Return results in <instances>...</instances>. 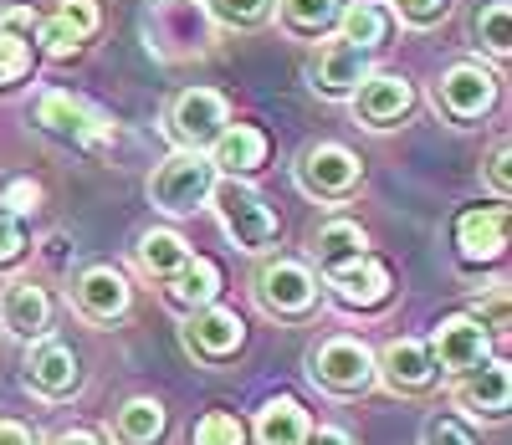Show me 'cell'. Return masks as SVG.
Listing matches in <instances>:
<instances>
[{
  "label": "cell",
  "instance_id": "obj_1",
  "mask_svg": "<svg viewBox=\"0 0 512 445\" xmlns=\"http://www.w3.org/2000/svg\"><path fill=\"white\" fill-rule=\"evenodd\" d=\"M210 205H216L226 236H231L241 251H267V246L277 241V215H272V205L256 195L251 185L221 180L216 190H210Z\"/></svg>",
  "mask_w": 512,
  "mask_h": 445
},
{
  "label": "cell",
  "instance_id": "obj_13",
  "mask_svg": "<svg viewBox=\"0 0 512 445\" xmlns=\"http://www.w3.org/2000/svg\"><path fill=\"white\" fill-rule=\"evenodd\" d=\"M333 297L344 302V307H379L384 297H390V272L364 251L359 261H344V266H333V272H323Z\"/></svg>",
  "mask_w": 512,
  "mask_h": 445
},
{
  "label": "cell",
  "instance_id": "obj_25",
  "mask_svg": "<svg viewBox=\"0 0 512 445\" xmlns=\"http://www.w3.org/2000/svg\"><path fill=\"white\" fill-rule=\"evenodd\" d=\"M338 31H344V41L349 47H359V52H374L384 36H390V16H384L374 0H354L349 11H338Z\"/></svg>",
  "mask_w": 512,
  "mask_h": 445
},
{
  "label": "cell",
  "instance_id": "obj_10",
  "mask_svg": "<svg viewBox=\"0 0 512 445\" xmlns=\"http://www.w3.org/2000/svg\"><path fill=\"white\" fill-rule=\"evenodd\" d=\"M185 343H190V353H200V359H231V353L246 343V323L231 313V307H195L190 313V323H185Z\"/></svg>",
  "mask_w": 512,
  "mask_h": 445
},
{
  "label": "cell",
  "instance_id": "obj_15",
  "mask_svg": "<svg viewBox=\"0 0 512 445\" xmlns=\"http://www.w3.org/2000/svg\"><path fill=\"white\" fill-rule=\"evenodd\" d=\"M0 328L16 333V338H47L52 328V302L47 292H41L36 282H11L6 292H0Z\"/></svg>",
  "mask_w": 512,
  "mask_h": 445
},
{
  "label": "cell",
  "instance_id": "obj_20",
  "mask_svg": "<svg viewBox=\"0 0 512 445\" xmlns=\"http://www.w3.org/2000/svg\"><path fill=\"white\" fill-rule=\"evenodd\" d=\"M210 164L226 169L231 180H236V174H256V169L267 164V133H262V128H251V123L226 128L221 139L210 144Z\"/></svg>",
  "mask_w": 512,
  "mask_h": 445
},
{
  "label": "cell",
  "instance_id": "obj_32",
  "mask_svg": "<svg viewBox=\"0 0 512 445\" xmlns=\"http://www.w3.org/2000/svg\"><path fill=\"white\" fill-rule=\"evenodd\" d=\"M210 11H216L226 26H262L272 0H210Z\"/></svg>",
  "mask_w": 512,
  "mask_h": 445
},
{
  "label": "cell",
  "instance_id": "obj_2",
  "mask_svg": "<svg viewBox=\"0 0 512 445\" xmlns=\"http://www.w3.org/2000/svg\"><path fill=\"white\" fill-rule=\"evenodd\" d=\"M210 190H216V164H210L205 154H169L154 180H149V200L169 215H190L210 200Z\"/></svg>",
  "mask_w": 512,
  "mask_h": 445
},
{
  "label": "cell",
  "instance_id": "obj_18",
  "mask_svg": "<svg viewBox=\"0 0 512 445\" xmlns=\"http://www.w3.org/2000/svg\"><path fill=\"white\" fill-rule=\"evenodd\" d=\"M456 246L466 261H497L507 246V210L502 205H482V210H466L456 220Z\"/></svg>",
  "mask_w": 512,
  "mask_h": 445
},
{
  "label": "cell",
  "instance_id": "obj_22",
  "mask_svg": "<svg viewBox=\"0 0 512 445\" xmlns=\"http://www.w3.org/2000/svg\"><path fill=\"white\" fill-rule=\"evenodd\" d=\"M221 292V272H216V261H205V256H190L175 277L164 282V297L185 307V313H195V307H210Z\"/></svg>",
  "mask_w": 512,
  "mask_h": 445
},
{
  "label": "cell",
  "instance_id": "obj_5",
  "mask_svg": "<svg viewBox=\"0 0 512 445\" xmlns=\"http://www.w3.org/2000/svg\"><path fill=\"white\" fill-rule=\"evenodd\" d=\"M297 185L313 200H344L359 185V159L344 144H308L297 154Z\"/></svg>",
  "mask_w": 512,
  "mask_h": 445
},
{
  "label": "cell",
  "instance_id": "obj_19",
  "mask_svg": "<svg viewBox=\"0 0 512 445\" xmlns=\"http://www.w3.org/2000/svg\"><path fill=\"white\" fill-rule=\"evenodd\" d=\"M36 118H41V128L62 133V139H72V144H93V139H103V133H108L103 113H93L88 103H77L67 93H47V98H41V108H36Z\"/></svg>",
  "mask_w": 512,
  "mask_h": 445
},
{
  "label": "cell",
  "instance_id": "obj_4",
  "mask_svg": "<svg viewBox=\"0 0 512 445\" xmlns=\"http://www.w3.org/2000/svg\"><path fill=\"white\" fill-rule=\"evenodd\" d=\"M308 369L328 394H364L374 384V353L359 338H328L308 353Z\"/></svg>",
  "mask_w": 512,
  "mask_h": 445
},
{
  "label": "cell",
  "instance_id": "obj_27",
  "mask_svg": "<svg viewBox=\"0 0 512 445\" xmlns=\"http://www.w3.org/2000/svg\"><path fill=\"white\" fill-rule=\"evenodd\" d=\"M185 261H190V246H185L175 231H149V236L139 241V266H144L149 277H159V282H169Z\"/></svg>",
  "mask_w": 512,
  "mask_h": 445
},
{
  "label": "cell",
  "instance_id": "obj_39",
  "mask_svg": "<svg viewBox=\"0 0 512 445\" xmlns=\"http://www.w3.org/2000/svg\"><path fill=\"white\" fill-rule=\"evenodd\" d=\"M36 21H41V16H31L26 6H11V11H0V31H11V36H26V41L36 36Z\"/></svg>",
  "mask_w": 512,
  "mask_h": 445
},
{
  "label": "cell",
  "instance_id": "obj_42",
  "mask_svg": "<svg viewBox=\"0 0 512 445\" xmlns=\"http://www.w3.org/2000/svg\"><path fill=\"white\" fill-rule=\"evenodd\" d=\"M303 445H354V440H349V430H333V425H328V430H318V435H308Z\"/></svg>",
  "mask_w": 512,
  "mask_h": 445
},
{
  "label": "cell",
  "instance_id": "obj_12",
  "mask_svg": "<svg viewBox=\"0 0 512 445\" xmlns=\"http://www.w3.org/2000/svg\"><path fill=\"white\" fill-rule=\"evenodd\" d=\"M364 77H369V52L349 47L344 36L328 41V47L318 52V62H313V87H318L323 98H349V93H359Z\"/></svg>",
  "mask_w": 512,
  "mask_h": 445
},
{
  "label": "cell",
  "instance_id": "obj_41",
  "mask_svg": "<svg viewBox=\"0 0 512 445\" xmlns=\"http://www.w3.org/2000/svg\"><path fill=\"white\" fill-rule=\"evenodd\" d=\"M0 445H31V430L16 420H0Z\"/></svg>",
  "mask_w": 512,
  "mask_h": 445
},
{
  "label": "cell",
  "instance_id": "obj_35",
  "mask_svg": "<svg viewBox=\"0 0 512 445\" xmlns=\"http://www.w3.org/2000/svg\"><path fill=\"white\" fill-rule=\"evenodd\" d=\"M446 6L451 0H395V16L410 21V26H431V21L446 16Z\"/></svg>",
  "mask_w": 512,
  "mask_h": 445
},
{
  "label": "cell",
  "instance_id": "obj_26",
  "mask_svg": "<svg viewBox=\"0 0 512 445\" xmlns=\"http://www.w3.org/2000/svg\"><path fill=\"white\" fill-rule=\"evenodd\" d=\"M313 246H318L323 272H333V266H344V261H359V256L369 251V236L354 226V220H328Z\"/></svg>",
  "mask_w": 512,
  "mask_h": 445
},
{
  "label": "cell",
  "instance_id": "obj_21",
  "mask_svg": "<svg viewBox=\"0 0 512 445\" xmlns=\"http://www.w3.org/2000/svg\"><path fill=\"white\" fill-rule=\"evenodd\" d=\"M313 435L303 405H297L292 394H277L262 405V415H256V445H303Z\"/></svg>",
  "mask_w": 512,
  "mask_h": 445
},
{
  "label": "cell",
  "instance_id": "obj_9",
  "mask_svg": "<svg viewBox=\"0 0 512 445\" xmlns=\"http://www.w3.org/2000/svg\"><path fill=\"white\" fill-rule=\"evenodd\" d=\"M26 384L41 394V399H67L77 384H82V369H77V353L57 338H36L31 353H26Z\"/></svg>",
  "mask_w": 512,
  "mask_h": 445
},
{
  "label": "cell",
  "instance_id": "obj_14",
  "mask_svg": "<svg viewBox=\"0 0 512 445\" xmlns=\"http://www.w3.org/2000/svg\"><path fill=\"white\" fill-rule=\"evenodd\" d=\"M456 399H461L472 415L502 420L507 405H512V374H507V364H502V359H487V364H477L472 374H461Z\"/></svg>",
  "mask_w": 512,
  "mask_h": 445
},
{
  "label": "cell",
  "instance_id": "obj_24",
  "mask_svg": "<svg viewBox=\"0 0 512 445\" xmlns=\"http://www.w3.org/2000/svg\"><path fill=\"white\" fill-rule=\"evenodd\" d=\"M113 435L118 445H154L164 435V405L159 399H128L113 420Z\"/></svg>",
  "mask_w": 512,
  "mask_h": 445
},
{
  "label": "cell",
  "instance_id": "obj_28",
  "mask_svg": "<svg viewBox=\"0 0 512 445\" xmlns=\"http://www.w3.org/2000/svg\"><path fill=\"white\" fill-rule=\"evenodd\" d=\"M282 21L292 31L318 36V31H328L338 21V0H282Z\"/></svg>",
  "mask_w": 512,
  "mask_h": 445
},
{
  "label": "cell",
  "instance_id": "obj_29",
  "mask_svg": "<svg viewBox=\"0 0 512 445\" xmlns=\"http://www.w3.org/2000/svg\"><path fill=\"white\" fill-rule=\"evenodd\" d=\"M477 41L492 57L512 52V11H507V0H492L487 11H477Z\"/></svg>",
  "mask_w": 512,
  "mask_h": 445
},
{
  "label": "cell",
  "instance_id": "obj_31",
  "mask_svg": "<svg viewBox=\"0 0 512 445\" xmlns=\"http://www.w3.org/2000/svg\"><path fill=\"white\" fill-rule=\"evenodd\" d=\"M31 72V41L0 31V82H21Z\"/></svg>",
  "mask_w": 512,
  "mask_h": 445
},
{
  "label": "cell",
  "instance_id": "obj_8",
  "mask_svg": "<svg viewBox=\"0 0 512 445\" xmlns=\"http://www.w3.org/2000/svg\"><path fill=\"white\" fill-rule=\"evenodd\" d=\"M436 103H441L456 123H472V118H482V113L497 103V82H492V72L477 67V62H456V67L436 82Z\"/></svg>",
  "mask_w": 512,
  "mask_h": 445
},
{
  "label": "cell",
  "instance_id": "obj_36",
  "mask_svg": "<svg viewBox=\"0 0 512 445\" xmlns=\"http://www.w3.org/2000/svg\"><path fill=\"white\" fill-rule=\"evenodd\" d=\"M0 205H6V215H31V210L41 205V185H31V180H11L6 195H0Z\"/></svg>",
  "mask_w": 512,
  "mask_h": 445
},
{
  "label": "cell",
  "instance_id": "obj_30",
  "mask_svg": "<svg viewBox=\"0 0 512 445\" xmlns=\"http://www.w3.org/2000/svg\"><path fill=\"white\" fill-rule=\"evenodd\" d=\"M190 445H246V425H241L231 410H210V415L195 425Z\"/></svg>",
  "mask_w": 512,
  "mask_h": 445
},
{
  "label": "cell",
  "instance_id": "obj_23",
  "mask_svg": "<svg viewBox=\"0 0 512 445\" xmlns=\"http://www.w3.org/2000/svg\"><path fill=\"white\" fill-rule=\"evenodd\" d=\"M149 47H159L164 52V41L175 36V41H190V47H200L205 41V16H200V6L195 0H164V6L149 16Z\"/></svg>",
  "mask_w": 512,
  "mask_h": 445
},
{
  "label": "cell",
  "instance_id": "obj_37",
  "mask_svg": "<svg viewBox=\"0 0 512 445\" xmlns=\"http://www.w3.org/2000/svg\"><path fill=\"white\" fill-rule=\"evenodd\" d=\"M77 36H93L98 31V6H93V0H62V11H57Z\"/></svg>",
  "mask_w": 512,
  "mask_h": 445
},
{
  "label": "cell",
  "instance_id": "obj_38",
  "mask_svg": "<svg viewBox=\"0 0 512 445\" xmlns=\"http://www.w3.org/2000/svg\"><path fill=\"white\" fill-rule=\"evenodd\" d=\"M26 251V231H21V220L16 215H0V266L16 261Z\"/></svg>",
  "mask_w": 512,
  "mask_h": 445
},
{
  "label": "cell",
  "instance_id": "obj_16",
  "mask_svg": "<svg viewBox=\"0 0 512 445\" xmlns=\"http://www.w3.org/2000/svg\"><path fill=\"white\" fill-rule=\"evenodd\" d=\"M374 379H384V384L400 389V394H415V389H425V384L436 379V359H431V348H425V343L400 338V343H390V348L379 353Z\"/></svg>",
  "mask_w": 512,
  "mask_h": 445
},
{
  "label": "cell",
  "instance_id": "obj_34",
  "mask_svg": "<svg viewBox=\"0 0 512 445\" xmlns=\"http://www.w3.org/2000/svg\"><path fill=\"white\" fill-rule=\"evenodd\" d=\"M425 445H477V435L451 415H436L431 425H425Z\"/></svg>",
  "mask_w": 512,
  "mask_h": 445
},
{
  "label": "cell",
  "instance_id": "obj_40",
  "mask_svg": "<svg viewBox=\"0 0 512 445\" xmlns=\"http://www.w3.org/2000/svg\"><path fill=\"white\" fill-rule=\"evenodd\" d=\"M507 159H512V154H507V144H497V154H492V169H487V174H492V185H497V195H507V190H512Z\"/></svg>",
  "mask_w": 512,
  "mask_h": 445
},
{
  "label": "cell",
  "instance_id": "obj_6",
  "mask_svg": "<svg viewBox=\"0 0 512 445\" xmlns=\"http://www.w3.org/2000/svg\"><path fill=\"white\" fill-rule=\"evenodd\" d=\"M256 302L277 318H303L318 302V282L303 261H267L256 272Z\"/></svg>",
  "mask_w": 512,
  "mask_h": 445
},
{
  "label": "cell",
  "instance_id": "obj_3",
  "mask_svg": "<svg viewBox=\"0 0 512 445\" xmlns=\"http://www.w3.org/2000/svg\"><path fill=\"white\" fill-rule=\"evenodd\" d=\"M226 128H231V108L216 87H190V93H180L175 108H169V133H175L190 154L210 149Z\"/></svg>",
  "mask_w": 512,
  "mask_h": 445
},
{
  "label": "cell",
  "instance_id": "obj_17",
  "mask_svg": "<svg viewBox=\"0 0 512 445\" xmlns=\"http://www.w3.org/2000/svg\"><path fill=\"white\" fill-rule=\"evenodd\" d=\"M72 302H77V313H88L93 323H113V318L128 313V282L113 272V266H93V272L77 277Z\"/></svg>",
  "mask_w": 512,
  "mask_h": 445
},
{
  "label": "cell",
  "instance_id": "obj_11",
  "mask_svg": "<svg viewBox=\"0 0 512 445\" xmlns=\"http://www.w3.org/2000/svg\"><path fill=\"white\" fill-rule=\"evenodd\" d=\"M415 93H410V82L405 77H390V72H369L359 82V93H354V113L369 123V128H390L410 113Z\"/></svg>",
  "mask_w": 512,
  "mask_h": 445
},
{
  "label": "cell",
  "instance_id": "obj_7",
  "mask_svg": "<svg viewBox=\"0 0 512 445\" xmlns=\"http://www.w3.org/2000/svg\"><path fill=\"white\" fill-rule=\"evenodd\" d=\"M431 359H436V369L451 374V379L472 374L477 364H487V323H482V318H466V313L446 318V323L436 328V338H431Z\"/></svg>",
  "mask_w": 512,
  "mask_h": 445
},
{
  "label": "cell",
  "instance_id": "obj_43",
  "mask_svg": "<svg viewBox=\"0 0 512 445\" xmlns=\"http://www.w3.org/2000/svg\"><path fill=\"white\" fill-rule=\"evenodd\" d=\"M52 445H103V440H98L93 430H62V435H57Z\"/></svg>",
  "mask_w": 512,
  "mask_h": 445
},
{
  "label": "cell",
  "instance_id": "obj_33",
  "mask_svg": "<svg viewBox=\"0 0 512 445\" xmlns=\"http://www.w3.org/2000/svg\"><path fill=\"white\" fill-rule=\"evenodd\" d=\"M36 41H41V52H52V57H67V52H77V31L62 21V16H52V21H36Z\"/></svg>",
  "mask_w": 512,
  "mask_h": 445
}]
</instances>
